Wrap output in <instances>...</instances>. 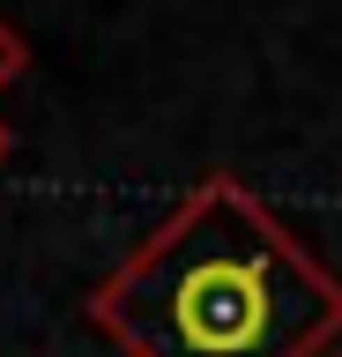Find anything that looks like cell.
I'll use <instances>...</instances> for the list:
<instances>
[{"label":"cell","mask_w":342,"mask_h":357,"mask_svg":"<svg viewBox=\"0 0 342 357\" xmlns=\"http://www.w3.org/2000/svg\"><path fill=\"white\" fill-rule=\"evenodd\" d=\"M30 75V45H23V30H15V22L0 15V89H15Z\"/></svg>","instance_id":"obj_2"},{"label":"cell","mask_w":342,"mask_h":357,"mask_svg":"<svg viewBox=\"0 0 342 357\" xmlns=\"http://www.w3.org/2000/svg\"><path fill=\"white\" fill-rule=\"evenodd\" d=\"M327 357H342V342H335V350H327Z\"/></svg>","instance_id":"obj_4"},{"label":"cell","mask_w":342,"mask_h":357,"mask_svg":"<svg viewBox=\"0 0 342 357\" xmlns=\"http://www.w3.org/2000/svg\"><path fill=\"white\" fill-rule=\"evenodd\" d=\"M90 328L119 357H327L342 275L246 178L208 172L90 290Z\"/></svg>","instance_id":"obj_1"},{"label":"cell","mask_w":342,"mask_h":357,"mask_svg":"<svg viewBox=\"0 0 342 357\" xmlns=\"http://www.w3.org/2000/svg\"><path fill=\"white\" fill-rule=\"evenodd\" d=\"M8 156H15V127H8V119H0V164H8Z\"/></svg>","instance_id":"obj_3"}]
</instances>
